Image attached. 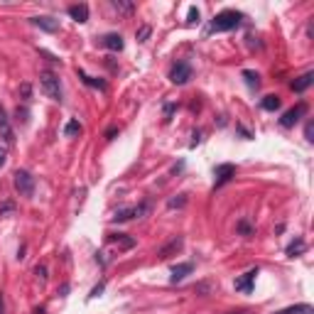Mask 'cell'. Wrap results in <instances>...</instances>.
I'll return each mask as SVG.
<instances>
[{
    "mask_svg": "<svg viewBox=\"0 0 314 314\" xmlns=\"http://www.w3.org/2000/svg\"><path fill=\"white\" fill-rule=\"evenodd\" d=\"M305 113H307V106H305V103H297L295 108H290V111H285V113H283V118H280V125H283V128H292V125H295V123H297V120H300Z\"/></svg>",
    "mask_w": 314,
    "mask_h": 314,
    "instance_id": "cell-5",
    "label": "cell"
},
{
    "mask_svg": "<svg viewBox=\"0 0 314 314\" xmlns=\"http://www.w3.org/2000/svg\"><path fill=\"white\" fill-rule=\"evenodd\" d=\"M34 275H37L39 283H47V268H44V265H37V268H34Z\"/></svg>",
    "mask_w": 314,
    "mask_h": 314,
    "instance_id": "cell-28",
    "label": "cell"
},
{
    "mask_svg": "<svg viewBox=\"0 0 314 314\" xmlns=\"http://www.w3.org/2000/svg\"><path fill=\"white\" fill-rule=\"evenodd\" d=\"M172 113H174V106H172V103H170V106H165V118H167V120H170Z\"/></svg>",
    "mask_w": 314,
    "mask_h": 314,
    "instance_id": "cell-35",
    "label": "cell"
},
{
    "mask_svg": "<svg viewBox=\"0 0 314 314\" xmlns=\"http://www.w3.org/2000/svg\"><path fill=\"white\" fill-rule=\"evenodd\" d=\"M305 135H307V140L312 143V135H314V123H307V128H305Z\"/></svg>",
    "mask_w": 314,
    "mask_h": 314,
    "instance_id": "cell-31",
    "label": "cell"
},
{
    "mask_svg": "<svg viewBox=\"0 0 314 314\" xmlns=\"http://www.w3.org/2000/svg\"><path fill=\"white\" fill-rule=\"evenodd\" d=\"M241 20H243V15H241V12H236V10H224V12H219V15L214 17L211 29H214V32H229V29L238 27V25H241Z\"/></svg>",
    "mask_w": 314,
    "mask_h": 314,
    "instance_id": "cell-1",
    "label": "cell"
},
{
    "mask_svg": "<svg viewBox=\"0 0 314 314\" xmlns=\"http://www.w3.org/2000/svg\"><path fill=\"white\" fill-rule=\"evenodd\" d=\"M106 241H108V243H118V246H120V248H125V251L135 246V241H133V238H128L125 233H108V238H106Z\"/></svg>",
    "mask_w": 314,
    "mask_h": 314,
    "instance_id": "cell-15",
    "label": "cell"
},
{
    "mask_svg": "<svg viewBox=\"0 0 314 314\" xmlns=\"http://www.w3.org/2000/svg\"><path fill=\"white\" fill-rule=\"evenodd\" d=\"M243 79H246V84L251 86V88H258V86H260V76H258L256 71H248V69H246V71H243Z\"/></svg>",
    "mask_w": 314,
    "mask_h": 314,
    "instance_id": "cell-22",
    "label": "cell"
},
{
    "mask_svg": "<svg viewBox=\"0 0 314 314\" xmlns=\"http://www.w3.org/2000/svg\"><path fill=\"white\" fill-rule=\"evenodd\" d=\"M238 130H241V135H243V138H246V140H251V133H248V130H246V128H243V125H238Z\"/></svg>",
    "mask_w": 314,
    "mask_h": 314,
    "instance_id": "cell-36",
    "label": "cell"
},
{
    "mask_svg": "<svg viewBox=\"0 0 314 314\" xmlns=\"http://www.w3.org/2000/svg\"><path fill=\"white\" fill-rule=\"evenodd\" d=\"M150 34H152V27H150V25H143V27L135 32V39H138V42H147Z\"/></svg>",
    "mask_w": 314,
    "mask_h": 314,
    "instance_id": "cell-24",
    "label": "cell"
},
{
    "mask_svg": "<svg viewBox=\"0 0 314 314\" xmlns=\"http://www.w3.org/2000/svg\"><path fill=\"white\" fill-rule=\"evenodd\" d=\"M113 7L118 10V12H125V15L135 10V5H133V2H123V0H113Z\"/></svg>",
    "mask_w": 314,
    "mask_h": 314,
    "instance_id": "cell-23",
    "label": "cell"
},
{
    "mask_svg": "<svg viewBox=\"0 0 314 314\" xmlns=\"http://www.w3.org/2000/svg\"><path fill=\"white\" fill-rule=\"evenodd\" d=\"M312 84H314V74H312V71H307V74L297 76V79L290 84V88H292V91H297V93H302V91H307Z\"/></svg>",
    "mask_w": 314,
    "mask_h": 314,
    "instance_id": "cell-9",
    "label": "cell"
},
{
    "mask_svg": "<svg viewBox=\"0 0 314 314\" xmlns=\"http://www.w3.org/2000/svg\"><path fill=\"white\" fill-rule=\"evenodd\" d=\"M256 275H258V268H256V270H248L246 275L236 278L233 287H236L238 292H246V295H251V292H253V283H256Z\"/></svg>",
    "mask_w": 314,
    "mask_h": 314,
    "instance_id": "cell-7",
    "label": "cell"
},
{
    "mask_svg": "<svg viewBox=\"0 0 314 314\" xmlns=\"http://www.w3.org/2000/svg\"><path fill=\"white\" fill-rule=\"evenodd\" d=\"M103 287H106V285H103V283H101V285H96V287H93V290H91V297H98V295L103 292Z\"/></svg>",
    "mask_w": 314,
    "mask_h": 314,
    "instance_id": "cell-33",
    "label": "cell"
},
{
    "mask_svg": "<svg viewBox=\"0 0 314 314\" xmlns=\"http://www.w3.org/2000/svg\"><path fill=\"white\" fill-rule=\"evenodd\" d=\"M0 135H2V140L10 145L15 138H12V128H10V118L5 113V106L0 103Z\"/></svg>",
    "mask_w": 314,
    "mask_h": 314,
    "instance_id": "cell-8",
    "label": "cell"
},
{
    "mask_svg": "<svg viewBox=\"0 0 314 314\" xmlns=\"http://www.w3.org/2000/svg\"><path fill=\"white\" fill-rule=\"evenodd\" d=\"M192 79V66L187 64V61H177L174 66L170 69V81L172 84H187Z\"/></svg>",
    "mask_w": 314,
    "mask_h": 314,
    "instance_id": "cell-4",
    "label": "cell"
},
{
    "mask_svg": "<svg viewBox=\"0 0 314 314\" xmlns=\"http://www.w3.org/2000/svg\"><path fill=\"white\" fill-rule=\"evenodd\" d=\"M189 25H194V22H199V10L197 7H189V20H187Z\"/></svg>",
    "mask_w": 314,
    "mask_h": 314,
    "instance_id": "cell-30",
    "label": "cell"
},
{
    "mask_svg": "<svg viewBox=\"0 0 314 314\" xmlns=\"http://www.w3.org/2000/svg\"><path fill=\"white\" fill-rule=\"evenodd\" d=\"M147 211V204H140V206H128V209H118L113 214V221H130L135 216H143Z\"/></svg>",
    "mask_w": 314,
    "mask_h": 314,
    "instance_id": "cell-6",
    "label": "cell"
},
{
    "mask_svg": "<svg viewBox=\"0 0 314 314\" xmlns=\"http://www.w3.org/2000/svg\"><path fill=\"white\" fill-rule=\"evenodd\" d=\"M0 314H2V297H0Z\"/></svg>",
    "mask_w": 314,
    "mask_h": 314,
    "instance_id": "cell-39",
    "label": "cell"
},
{
    "mask_svg": "<svg viewBox=\"0 0 314 314\" xmlns=\"http://www.w3.org/2000/svg\"><path fill=\"white\" fill-rule=\"evenodd\" d=\"M275 314H314V310L310 305H295V307H287V310H280Z\"/></svg>",
    "mask_w": 314,
    "mask_h": 314,
    "instance_id": "cell-19",
    "label": "cell"
},
{
    "mask_svg": "<svg viewBox=\"0 0 314 314\" xmlns=\"http://www.w3.org/2000/svg\"><path fill=\"white\" fill-rule=\"evenodd\" d=\"M27 108H20L17 106V111H15V118H17V123H22V125H27Z\"/></svg>",
    "mask_w": 314,
    "mask_h": 314,
    "instance_id": "cell-27",
    "label": "cell"
},
{
    "mask_svg": "<svg viewBox=\"0 0 314 314\" xmlns=\"http://www.w3.org/2000/svg\"><path fill=\"white\" fill-rule=\"evenodd\" d=\"M20 91H22V98L27 101V98H29V91H32V88H29V84H22V86H20Z\"/></svg>",
    "mask_w": 314,
    "mask_h": 314,
    "instance_id": "cell-32",
    "label": "cell"
},
{
    "mask_svg": "<svg viewBox=\"0 0 314 314\" xmlns=\"http://www.w3.org/2000/svg\"><path fill=\"white\" fill-rule=\"evenodd\" d=\"M69 15L76 20V22H86L88 20V5H69Z\"/></svg>",
    "mask_w": 314,
    "mask_h": 314,
    "instance_id": "cell-16",
    "label": "cell"
},
{
    "mask_svg": "<svg viewBox=\"0 0 314 314\" xmlns=\"http://www.w3.org/2000/svg\"><path fill=\"white\" fill-rule=\"evenodd\" d=\"M238 231H241L243 236H253V226H251L248 219H241V221H238Z\"/></svg>",
    "mask_w": 314,
    "mask_h": 314,
    "instance_id": "cell-25",
    "label": "cell"
},
{
    "mask_svg": "<svg viewBox=\"0 0 314 314\" xmlns=\"http://www.w3.org/2000/svg\"><path fill=\"white\" fill-rule=\"evenodd\" d=\"M76 74H79V79H81L84 84H88V86H96V88L106 91V81H103V79H96V76H88V74H86V71H81V69H79Z\"/></svg>",
    "mask_w": 314,
    "mask_h": 314,
    "instance_id": "cell-17",
    "label": "cell"
},
{
    "mask_svg": "<svg viewBox=\"0 0 314 314\" xmlns=\"http://www.w3.org/2000/svg\"><path fill=\"white\" fill-rule=\"evenodd\" d=\"M115 133H118V128H108V130H106V138H108V140H111V138H113Z\"/></svg>",
    "mask_w": 314,
    "mask_h": 314,
    "instance_id": "cell-37",
    "label": "cell"
},
{
    "mask_svg": "<svg viewBox=\"0 0 314 314\" xmlns=\"http://www.w3.org/2000/svg\"><path fill=\"white\" fill-rule=\"evenodd\" d=\"M192 270H194V265H192V263H182V265H174V268H172L170 280H172V283H182V280H184V278H187V275H189Z\"/></svg>",
    "mask_w": 314,
    "mask_h": 314,
    "instance_id": "cell-11",
    "label": "cell"
},
{
    "mask_svg": "<svg viewBox=\"0 0 314 314\" xmlns=\"http://www.w3.org/2000/svg\"><path fill=\"white\" fill-rule=\"evenodd\" d=\"M182 243H184V241H182V236H177V238H172V241H170V243H167V246H162V248H160V253H157V256L162 258V260H167V258H170L172 253H177V251L182 248Z\"/></svg>",
    "mask_w": 314,
    "mask_h": 314,
    "instance_id": "cell-13",
    "label": "cell"
},
{
    "mask_svg": "<svg viewBox=\"0 0 314 314\" xmlns=\"http://www.w3.org/2000/svg\"><path fill=\"white\" fill-rule=\"evenodd\" d=\"M184 204H187V194H179L177 199H170V204H167V206H170V209H174V206H184Z\"/></svg>",
    "mask_w": 314,
    "mask_h": 314,
    "instance_id": "cell-29",
    "label": "cell"
},
{
    "mask_svg": "<svg viewBox=\"0 0 314 314\" xmlns=\"http://www.w3.org/2000/svg\"><path fill=\"white\" fill-rule=\"evenodd\" d=\"M39 84H42L44 93H47L52 101H61V84H59V76L54 71H42V74H39Z\"/></svg>",
    "mask_w": 314,
    "mask_h": 314,
    "instance_id": "cell-2",
    "label": "cell"
},
{
    "mask_svg": "<svg viewBox=\"0 0 314 314\" xmlns=\"http://www.w3.org/2000/svg\"><path fill=\"white\" fill-rule=\"evenodd\" d=\"M15 211V204L12 201H2L0 204V216H7V214H12Z\"/></svg>",
    "mask_w": 314,
    "mask_h": 314,
    "instance_id": "cell-26",
    "label": "cell"
},
{
    "mask_svg": "<svg viewBox=\"0 0 314 314\" xmlns=\"http://www.w3.org/2000/svg\"><path fill=\"white\" fill-rule=\"evenodd\" d=\"M226 314H251L248 310H238V312H226Z\"/></svg>",
    "mask_w": 314,
    "mask_h": 314,
    "instance_id": "cell-38",
    "label": "cell"
},
{
    "mask_svg": "<svg viewBox=\"0 0 314 314\" xmlns=\"http://www.w3.org/2000/svg\"><path fill=\"white\" fill-rule=\"evenodd\" d=\"M5 160H7V152H5V147H0V167L5 165Z\"/></svg>",
    "mask_w": 314,
    "mask_h": 314,
    "instance_id": "cell-34",
    "label": "cell"
},
{
    "mask_svg": "<svg viewBox=\"0 0 314 314\" xmlns=\"http://www.w3.org/2000/svg\"><path fill=\"white\" fill-rule=\"evenodd\" d=\"M79 133H81L79 120H69V123H66V128H64V135H66V138H74V135H79Z\"/></svg>",
    "mask_w": 314,
    "mask_h": 314,
    "instance_id": "cell-21",
    "label": "cell"
},
{
    "mask_svg": "<svg viewBox=\"0 0 314 314\" xmlns=\"http://www.w3.org/2000/svg\"><path fill=\"white\" fill-rule=\"evenodd\" d=\"M265 111H278L280 108V96H275V93H270V96H265L263 98V103H260Z\"/></svg>",
    "mask_w": 314,
    "mask_h": 314,
    "instance_id": "cell-20",
    "label": "cell"
},
{
    "mask_svg": "<svg viewBox=\"0 0 314 314\" xmlns=\"http://www.w3.org/2000/svg\"><path fill=\"white\" fill-rule=\"evenodd\" d=\"M32 25L39 27V29H44V32H57L59 29V22L52 20V17H32Z\"/></svg>",
    "mask_w": 314,
    "mask_h": 314,
    "instance_id": "cell-14",
    "label": "cell"
},
{
    "mask_svg": "<svg viewBox=\"0 0 314 314\" xmlns=\"http://www.w3.org/2000/svg\"><path fill=\"white\" fill-rule=\"evenodd\" d=\"M12 182H15V189L20 192V197H32L34 194V177L27 170H17L12 174Z\"/></svg>",
    "mask_w": 314,
    "mask_h": 314,
    "instance_id": "cell-3",
    "label": "cell"
},
{
    "mask_svg": "<svg viewBox=\"0 0 314 314\" xmlns=\"http://www.w3.org/2000/svg\"><path fill=\"white\" fill-rule=\"evenodd\" d=\"M305 248H307V243H305L302 238H297V241H292V243L287 246V256H290V258L302 256V253H305Z\"/></svg>",
    "mask_w": 314,
    "mask_h": 314,
    "instance_id": "cell-18",
    "label": "cell"
},
{
    "mask_svg": "<svg viewBox=\"0 0 314 314\" xmlns=\"http://www.w3.org/2000/svg\"><path fill=\"white\" fill-rule=\"evenodd\" d=\"M101 44H103L106 49H111V52H120V49H123V37L111 32V34H106V37L101 39Z\"/></svg>",
    "mask_w": 314,
    "mask_h": 314,
    "instance_id": "cell-12",
    "label": "cell"
},
{
    "mask_svg": "<svg viewBox=\"0 0 314 314\" xmlns=\"http://www.w3.org/2000/svg\"><path fill=\"white\" fill-rule=\"evenodd\" d=\"M214 174H216V187H221V184L229 182L231 177H236V167L233 165H219Z\"/></svg>",
    "mask_w": 314,
    "mask_h": 314,
    "instance_id": "cell-10",
    "label": "cell"
}]
</instances>
